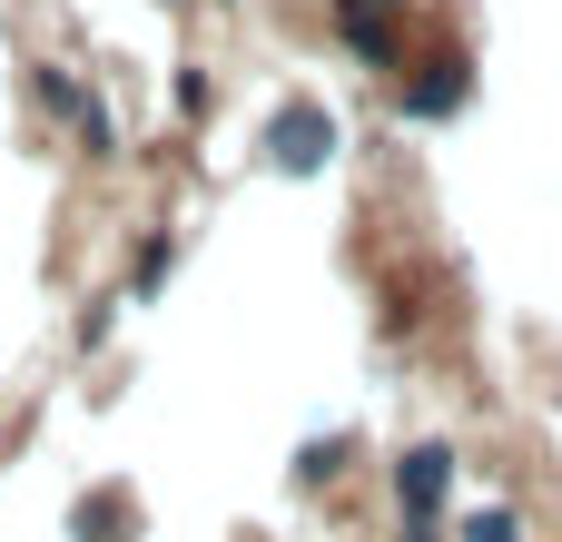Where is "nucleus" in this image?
<instances>
[{"label": "nucleus", "mask_w": 562, "mask_h": 542, "mask_svg": "<svg viewBox=\"0 0 562 542\" xmlns=\"http://www.w3.org/2000/svg\"><path fill=\"white\" fill-rule=\"evenodd\" d=\"M336 148H346V128H336L326 99H277V118H267V158H277L286 178H316Z\"/></svg>", "instance_id": "nucleus-1"}, {"label": "nucleus", "mask_w": 562, "mask_h": 542, "mask_svg": "<svg viewBox=\"0 0 562 542\" xmlns=\"http://www.w3.org/2000/svg\"><path fill=\"white\" fill-rule=\"evenodd\" d=\"M454 504V444H405L395 454V513L405 523H435Z\"/></svg>", "instance_id": "nucleus-2"}, {"label": "nucleus", "mask_w": 562, "mask_h": 542, "mask_svg": "<svg viewBox=\"0 0 562 542\" xmlns=\"http://www.w3.org/2000/svg\"><path fill=\"white\" fill-rule=\"evenodd\" d=\"M464 99H474V59H464V49H445V59H425V69L395 89V118H454Z\"/></svg>", "instance_id": "nucleus-3"}, {"label": "nucleus", "mask_w": 562, "mask_h": 542, "mask_svg": "<svg viewBox=\"0 0 562 542\" xmlns=\"http://www.w3.org/2000/svg\"><path fill=\"white\" fill-rule=\"evenodd\" d=\"M336 39H346L356 59L395 69V59H405V0H336Z\"/></svg>", "instance_id": "nucleus-4"}, {"label": "nucleus", "mask_w": 562, "mask_h": 542, "mask_svg": "<svg viewBox=\"0 0 562 542\" xmlns=\"http://www.w3.org/2000/svg\"><path fill=\"white\" fill-rule=\"evenodd\" d=\"M168 267H178V237L148 227V237H138V267H128V306H148V296L168 286Z\"/></svg>", "instance_id": "nucleus-5"}, {"label": "nucleus", "mask_w": 562, "mask_h": 542, "mask_svg": "<svg viewBox=\"0 0 562 542\" xmlns=\"http://www.w3.org/2000/svg\"><path fill=\"white\" fill-rule=\"evenodd\" d=\"M30 99H40L49 118H79V109H89V89H79V79H69L59 59H40V69H30Z\"/></svg>", "instance_id": "nucleus-6"}, {"label": "nucleus", "mask_w": 562, "mask_h": 542, "mask_svg": "<svg viewBox=\"0 0 562 542\" xmlns=\"http://www.w3.org/2000/svg\"><path fill=\"white\" fill-rule=\"evenodd\" d=\"M69 138H79V148H89V158H119V118H109V109H99V99H89V109H79V118H69Z\"/></svg>", "instance_id": "nucleus-7"}, {"label": "nucleus", "mask_w": 562, "mask_h": 542, "mask_svg": "<svg viewBox=\"0 0 562 542\" xmlns=\"http://www.w3.org/2000/svg\"><path fill=\"white\" fill-rule=\"evenodd\" d=\"M464 542H524V513L514 504H484V513H464Z\"/></svg>", "instance_id": "nucleus-8"}, {"label": "nucleus", "mask_w": 562, "mask_h": 542, "mask_svg": "<svg viewBox=\"0 0 562 542\" xmlns=\"http://www.w3.org/2000/svg\"><path fill=\"white\" fill-rule=\"evenodd\" d=\"M217 10H227V0H217Z\"/></svg>", "instance_id": "nucleus-9"}]
</instances>
